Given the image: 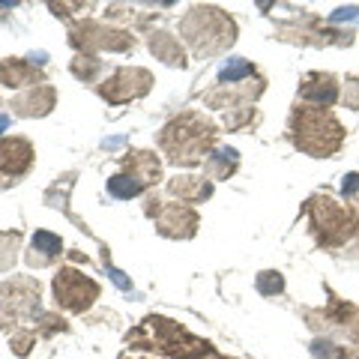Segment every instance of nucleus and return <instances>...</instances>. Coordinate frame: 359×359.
Instances as JSON below:
<instances>
[{
	"mask_svg": "<svg viewBox=\"0 0 359 359\" xmlns=\"http://www.w3.org/2000/svg\"><path fill=\"white\" fill-rule=\"evenodd\" d=\"M126 353H156L159 359H210L212 344L162 314H150L126 335Z\"/></svg>",
	"mask_w": 359,
	"mask_h": 359,
	"instance_id": "obj_1",
	"label": "nucleus"
},
{
	"mask_svg": "<svg viewBox=\"0 0 359 359\" xmlns=\"http://www.w3.org/2000/svg\"><path fill=\"white\" fill-rule=\"evenodd\" d=\"M219 126L201 111H183L165 123L156 135V144L165 156V162L177 168H195L204 165L207 156L216 150Z\"/></svg>",
	"mask_w": 359,
	"mask_h": 359,
	"instance_id": "obj_2",
	"label": "nucleus"
},
{
	"mask_svg": "<svg viewBox=\"0 0 359 359\" xmlns=\"http://www.w3.org/2000/svg\"><path fill=\"white\" fill-rule=\"evenodd\" d=\"M344 126L330 108H314L297 102L290 108L287 117V138L294 141V147L314 159H327L335 156L344 144Z\"/></svg>",
	"mask_w": 359,
	"mask_h": 359,
	"instance_id": "obj_3",
	"label": "nucleus"
},
{
	"mask_svg": "<svg viewBox=\"0 0 359 359\" xmlns=\"http://www.w3.org/2000/svg\"><path fill=\"white\" fill-rule=\"evenodd\" d=\"M180 36L198 60H210L237 42V21L219 6L198 4L180 18Z\"/></svg>",
	"mask_w": 359,
	"mask_h": 359,
	"instance_id": "obj_4",
	"label": "nucleus"
},
{
	"mask_svg": "<svg viewBox=\"0 0 359 359\" xmlns=\"http://www.w3.org/2000/svg\"><path fill=\"white\" fill-rule=\"evenodd\" d=\"M306 219L314 240L323 249H341L359 237V212L347 204H339L330 195H311L306 201Z\"/></svg>",
	"mask_w": 359,
	"mask_h": 359,
	"instance_id": "obj_5",
	"label": "nucleus"
},
{
	"mask_svg": "<svg viewBox=\"0 0 359 359\" xmlns=\"http://www.w3.org/2000/svg\"><path fill=\"white\" fill-rule=\"evenodd\" d=\"M42 314V285L33 276H13L0 282V332L33 327Z\"/></svg>",
	"mask_w": 359,
	"mask_h": 359,
	"instance_id": "obj_6",
	"label": "nucleus"
},
{
	"mask_svg": "<svg viewBox=\"0 0 359 359\" xmlns=\"http://www.w3.org/2000/svg\"><path fill=\"white\" fill-rule=\"evenodd\" d=\"M69 45L78 54H126L135 48V36L123 27H111L105 21H93V18H81L69 25Z\"/></svg>",
	"mask_w": 359,
	"mask_h": 359,
	"instance_id": "obj_7",
	"label": "nucleus"
},
{
	"mask_svg": "<svg viewBox=\"0 0 359 359\" xmlns=\"http://www.w3.org/2000/svg\"><path fill=\"white\" fill-rule=\"evenodd\" d=\"M302 318L314 332H323V339H344L351 344H359V306L353 302L330 294L327 309H306Z\"/></svg>",
	"mask_w": 359,
	"mask_h": 359,
	"instance_id": "obj_8",
	"label": "nucleus"
},
{
	"mask_svg": "<svg viewBox=\"0 0 359 359\" xmlns=\"http://www.w3.org/2000/svg\"><path fill=\"white\" fill-rule=\"evenodd\" d=\"M51 290H54V306L69 311V314L90 311L93 302L99 299V294H102L96 278L84 276L81 269H75V266H60L51 282Z\"/></svg>",
	"mask_w": 359,
	"mask_h": 359,
	"instance_id": "obj_9",
	"label": "nucleus"
},
{
	"mask_svg": "<svg viewBox=\"0 0 359 359\" xmlns=\"http://www.w3.org/2000/svg\"><path fill=\"white\" fill-rule=\"evenodd\" d=\"M153 90V72L144 66H117L108 78H102L96 93L108 105H126L135 99H144Z\"/></svg>",
	"mask_w": 359,
	"mask_h": 359,
	"instance_id": "obj_10",
	"label": "nucleus"
},
{
	"mask_svg": "<svg viewBox=\"0 0 359 359\" xmlns=\"http://www.w3.org/2000/svg\"><path fill=\"white\" fill-rule=\"evenodd\" d=\"M278 39L299 45H353V30H327L318 15L299 13V18L278 21Z\"/></svg>",
	"mask_w": 359,
	"mask_h": 359,
	"instance_id": "obj_11",
	"label": "nucleus"
},
{
	"mask_svg": "<svg viewBox=\"0 0 359 359\" xmlns=\"http://www.w3.org/2000/svg\"><path fill=\"white\" fill-rule=\"evenodd\" d=\"M33 162H36V150H33V144L27 138L4 135L0 138V189L21 183L30 174Z\"/></svg>",
	"mask_w": 359,
	"mask_h": 359,
	"instance_id": "obj_12",
	"label": "nucleus"
},
{
	"mask_svg": "<svg viewBox=\"0 0 359 359\" xmlns=\"http://www.w3.org/2000/svg\"><path fill=\"white\" fill-rule=\"evenodd\" d=\"M264 90H266V81L257 75L243 84H224V87L216 84L212 90H207V93H201V99H204V105H210V108L233 111V108H245V105L257 102V99L264 96Z\"/></svg>",
	"mask_w": 359,
	"mask_h": 359,
	"instance_id": "obj_13",
	"label": "nucleus"
},
{
	"mask_svg": "<svg viewBox=\"0 0 359 359\" xmlns=\"http://www.w3.org/2000/svg\"><path fill=\"white\" fill-rule=\"evenodd\" d=\"M156 233H162L168 240H192L198 233V210L189 204H162V210L156 212Z\"/></svg>",
	"mask_w": 359,
	"mask_h": 359,
	"instance_id": "obj_14",
	"label": "nucleus"
},
{
	"mask_svg": "<svg viewBox=\"0 0 359 359\" xmlns=\"http://www.w3.org/2000/svg\"><path fill=\"white\" fill-rule=\"evenodd\" d=\"M302 105H314V108H330L341 99L339 93V78L332 72H309L302 78V84L297 90Z\"/></svg>",
	"mask_w": 359,
	"mask_h": 359,
	"instance_id": "obj_15",
	"label": "nucleus"
},
{
	"mask_svg": "<svg viewBox=\"0 0 359 359\" xmlns=\"http://www.w3.org/2000/svg\"><path fill=\"white\" fill-rule=\"evenodd\" d=\"M54 105H57V87L54 84H39V87H30V90H21V93L9 102L15 117H45L51 114Z\"/></svg>",
	"mask_w": 359,
	"mask_h": 359,
	"instance_id": "obj_16",
	"label": "nucleus"
},
{
	"mask_svg": "<svg viewBox=\"0 0 359 359\" xmlns=\"http://www.w3.org/2000/svg\"><path fill=\"white\" fill-rule=\"evenodd\" d=\"M0 84L4 87H15V90H30V87H39V84H48L45 81V72L36 60H25V57H6L0 60Z\"/></svg>",
	"mask_w": 359,
	"mask_h": 359,
	"instance_id": "obj_17",
	"label": "nucleus"
},
{
	"mask_svg": "<svg viewBox=\"0 0 359 359\" xmlns=\"http://www.w3.org/2000/svg\"><path fill=\"white\" fill-rule=\"evenodd\" d=\"M120 171L132 174L135 180H141L147 189H153L162 180V159L153 150H129L120 159Z\"/></svg>",
	"mask_w": 359,
	"mask_h": 359,
	"instance_id": "obj_18",
	"label": "nucleus"
},
{
	"mask_svg": "<svg viewBox=\"0 0 359 359\" xmlns=\"http://www.w3.org/2000/svg\"><path fill=\"white\" fill-rule=\"evenodd\" d=\"M147 48L156 60H162L165 66H174V69H186L189 57H186V48L171 30H150L147 36Z\"/></svg>",
	"mask_w": 359,
	"mask_h": 359,
	"instance_id": "obj_19",
	"label": "nucleus"
},
{
	"mask_svg": "<svg viewBox=\"0 0 359 359\" xmlns=\"http://www.w3.org/2000/svg\"><path fill=\"white\" fill-rule=\"evenodd\" d=\"M168 195H174L180 204H204L207 198H212V183L207 177L195 174H177L168 180Z\"/></svg>",
	"mask_w": 359,
	"mask_h": 359,
	"instance_id": "obj_20",
	"label": "nucleus"
},
{
	"mask_svg": "<svg viewBox=\"0 0 359 359\" xmlns=\"http://www.w3.org/2000/svg\"><path fill=\"white\" fill-rule=\"evenodd\" d=\"M63 255V240L57 237V233L51 231H36L30 237V249L25 252V261L27 266H36V269H45L51 264H57Z\"/></svg>",
	"mask_w": 359,
	"mask_h": 359,
	"instance_id": "obj_21",
	"label": "nucleus"
},
{
	"mask_svg": "<svg viewBox=\"0 0 359 359\" xmlns=\"http://www.w3.org/2000/svg\"><path fill=\"white\" fill-rule=\"evenodd\" d=\"M237 168H240V153L233 150V147H216L210 156H207V162H204V177L210 180H228L237 174Z\"/></svg>",
	"mask_w": 359,
	"mask_h": 359,
	"instance_id": "obj_22",
	"label": "nucleus"
},
{
	"mask_svg": "<svg viewBox=\"0 0 359 359\" xmlns=\"http://www.w3.org/2000/svg\"><path fill=\"white\" fill-rule=\"evenodd\" d=\"M72 186H75V171L63 174V177L57 180V183H54V186L48 189V192H45V204H48V207H54V210H63V212H66V216H69L72 222H78V224H81V231H87V224H84V222L78 219L75 212L69 210V204H66V201H69Z\"/></svg>",
	"mask_w": 359,
	"mask_h": 359,
	"instance_id": "obj_23",
	"label": "nucleus"
},
{
	"mask_svg": "<svg viewBox=\"0 0 359 359\" xmlns=\"http://www.w3.org/2000/svg\"><path fill=\"white\" fill-rule=\"evenodd\" d=\"M252 78H257V66L249 63L245 57H231L224 60V66L219 69L216 75V84L224 87V84H243V81H252Z\"/></svg>",
	"mask_w": 359,
	"mask_h": 359,
	"instance_id": "obj_24",
	"label": "nucleus"
},
{
	"mask_svg": "<svg viewBox=\"0 0 359 359\" xmlns=\"http://www.w3.org/2000/svg\"><path fill=\"white\" fill-rule=\"evenodd\" d=\"M69 72L84 84H96L99 87V78L105 72V60L93 57V54H75L72 63H69Z\"/></svg>",
	"mask_w": 359,
	"mask_h": 359,
	"instance_id": "obj_25",
	"label": "nucleus"
},
{
	"mask_svg": "<svg viewBox=\"0 0 359 359\" xmlns=\"http://www.w3.org/2000/svg\"><path fill=\"white\" fill-rule=\"evenodd\" d=\"M147 192V186L141 180H135L132 174L126 171H117L114 177H108V195L117 198V201H132V198H141Z\"/></svg>",
	"mask_w": 359,
	"mask_h": 359,
	"instance_id": "obj_26",
	"label": "nucleus"
},
{
	"mask_svg": "<svg viewBox=\"0 0 359 359\" xmlns=\"http://www.w3.org/2000/svg\"><path fill=\"white\" fill-rule=\"evenodd\" d=\"M311 356L314 359H359V347L335 344L332 339H314L311 341Z\"/></svg>",
	"mask_w": 359,
	"mask_h": 359,
	"instance_id": "obj_27",
	"label": "nucleus"
},
{
	"mask_svg": "<svg viewBox=\"0 0 359 359\" xmlns=\"http://www.w3.org/2000/svg\"><path fill=\"white\" fill-rule=\"evenodd\" d=\"M21 252V231H0V273H9Z\"/></svg>",
	"mask_w": 359,
	"mask_h": 359,
	"instance_id": "obj_28",
	"label": "nucleus"
},
{
	"mask_svg": "<svg viewBox=\"0 0 359 359\" xmlns=\"http://www.w3.org/2000/svg\"><path fill=\"white\" fill-rule=\"evenodd\" d=\"M33 332L39 335V339H54L57 332H69V323H66L60 314L54 311H42L36 320H33Z\"/></svg>",
	"mask_w": 359,
	"mask_h": 359,
	"instance_id": "obj_29",
	"label": "nucleus"
},
{
	"mask_svg": "<svg viewBox=\"0 0 359 359\" xmlns=\"http://www.w3.org/2000/svg\"><path fill=\"white\" fill-rule=\"evenodd\" d=\"M255 287L264 297H278V294H285V276L278 269H264V273H257Z\"/></svg>",
	"mask_w": 359,
	"mask_h": 359,
	"instance_id": "obj_30",
	"label": "nucleus"
},
{
	"mask_svg": "<svg viewBox=\"0 0 359 359\" xmlns=\"http://www.w3.org/2000/svg\"><path fill=\"white\" fill-rule=\"evenodd\" d=\"M36 339L39 335L33 332V327H21L15 332H9V347H13L15 356H30V351L36 347Z\"/></svg>",
	"mask_w": 359,
	"mask_h": 359,
	"instance_id": "obj_31",
	"label": "nucleus"
},
{
	"mask_svg": "<svg viewBox=\"0 0 359 359\" xmlns=\"http://www.w3.org/2000/svg\"><path fill=\"white\" fill-rule=\"evenodd\" d=\"M255 120H257V111H255L252 105H245V108H233V111H224V117H222V123H224V129H228V132H237V129L249 126V123H255Z\"/></svg>",
	"mask_w": 359,
	"mask_h": 359,
	"instance_id": "obj_32",
	"label": "nucleus"
},
{
	"mask_svg": "<svg viewBox=\"0 0 359 359\" xmlns=\"http://www.w3.org/2000/svg\"><path fill=\"white\" fill-rule=\"evenodd\" d=\"M341 87H344V90H341V99H339V102H341L344 108H351V111H359V78L347 75Z\"/></svg>",
	"mask_w": 359,
	"mask_h": 359,
	"instance_id": "obj_33",
	"label": "nucleus"
},
{
	"mask_svg": "<svg viewBox=\"0 0 359 359\" xmlns=\"http://www.w3.org/2000/svg\"><path fill=\"white\" fill-rule=\"evenodd\" d=\"M341 195H344V201H356V198H359V174H347V177H344Z\"/></svg>",
	"mask_w": 359,
	"mask_h": 359,
	"instance_id": "obj_34",
	"label": "nucleus"
},
{
	"mask_svg": "<svg viewBox=\"0 0 359 359\" xmlns=\"http://www.w3.org/2000/svg\"><path fill=\"white\" fill-rule=\"evenodd\" d=\"M347 18H359V6H341L335 9L330 15V25H339V21H347Z\"/></svg>",
	"mask_w": 359,
	"mask_h": 359,
	"instance_id": "obj_35",
	"label": "nucleus"
},
{
	"mask_svg": "<svg viewBox=\"0 0 359 359\" xmlns=\"http://www.w3.org/2000/svg\"><path fill=\"white\" fill-rule=\"evenodd\" d=\"M105 266H108V273H111V278H114V285H117V287H123V290H129V287H132V282H129V278L120 273V269H114V266H111L108 261H105Z\"/></svg>",
	"mask_w": 359,
	"mask_h": 359,
	"instance_id": "obj_36",
	"label": "nucleus"
},
{
	"mask_svg": "<svg viewBox=\"0 0 359 359\" xmlns=\"http://www.w3.org/2000/svg\"><path fill=\"white\" fill-rule=\"evenodd\" d=\"M9 126V117H4V114H0V138H4V129Z\"/></svg>",
	"mask_w": 359,
	"mask_h": 359,
	"instance_id": "obj_37",
	"label": "nucleus"
},
{
	"mask_svg": "<svg viewBox=\"0 0 359 359\" xmlns=\"http://www.w3.org/2000/svg\"><path fill=\"white\" fill-rule=\"evenodd\" d=\"M210 359H231V356H222V353H212Z\"/></svg>",
	"mask_w": 359,
	"mask_h": 359,
	"instance_id": "obj_38",
	"label": "nucleus"
},
{
	"mask_svg": "<svg viewBox=\"0 0 359 359\" xmlns=\"http://www.w3.org/2000/svg\"><path fill=\"white\" fill-rule=\"evenodd\" d=\"M353 204H359V198H356V201H353Z\"/></svg>",
	"mask_w": 359,
	"mask_h": 359,
	"instance_id": "obj_39",
	"label": "nucleus"
}]
</instances>
